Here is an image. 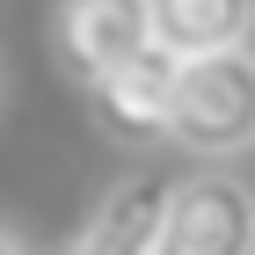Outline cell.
I'll return each mask as SVG.
<instances>
[{
  "instance_id": "1",
  "label": "cell",
  "mask_w": 255,
  "mask_h": 255,
  "mask_svg": "<svg viewBox=\"0 0 255 255\" xmlns=\"http://www.w3.org/2000/svg\"><path fill=\"white\" fill-rule=\"evenodd\" d=\"M168 146L190 160L255 153V44L175 59L168 88Z\"/></svg>"
},
{
  "instance_id": "2",
  "label": "cell",
  "mask_w": 255,
  "mask_h": 255,
  "mask_svg": "<svg viewBox=\"0 0 255 255\" xmlns=\"http://www.w3.org/2000/svg\"><path fill=\"white\" fill-rule=\"evenodd\" d=\"M153 255H255V182L226 160H197L160 197Z\"/></svg>"
},
{
  "instance_id": "3",
  "label": "cell",
  "mask_w": 255,
  "mask_h": 255,
  "mask_svg": "<svg viewBox=\"0 0 255 255\" xmlns=\"http://www.w3.org/2000/svg\"><path fill=\"white\" fill-rule=\"evenodd\" d=\"M168 88H175V59H168L160 44H138L131 59L102 66L95 80H80L95 131L110 138V146H124V153L168 146Z\"/></svg>"
},
{
  "instance_id": "4",
  "label": "cell",
  "mask_w": 255,
  "mask_h": 255,
  "mask_svg": "<svg viewBox=\"0 0 255 255\" xmlns=\"http://www.w3.org/2000/svg\"><path fill=\"white\" fill-rule=\"evenodd\" d=\"M44 44H51V66L80 88V80H95L102 66L131 59L138 44H153L146 0H51Z\"/></svg>"
},
{
  "instance_id": "5",
  "label": "cell",
  "mask_w": 255,
  "mask_h": 255,
  "mask_svg": "<svg viewBox=\"0 0 255 255\" xmlns=\"http://www.w3.org/2000/svg\"><path fill=\"white\" fill-rule=\"evenodd\" d=\"M160 197H168V175H124L59 255H153Z\"/></svg>"
},
{
  "instance_id": "6",
  "label": "cell",
  "mask_w": 255,
  "mask_h": 255,
  "mask_svg": "<svg viewBox=\"0 0 255 255\" xmlns=\"http://www.w3.org/2000/svg\"><path fill=\"white\" fill-rule=\"evenodd\" d=\"M146 29L168 59L226 51L255 37V0H146Z\"/></svg>"
},
{
  "instance_id": "7",
  "label": "cell",
  "mask_w": 255,
  "mask_h": 255,
  "mask_svg": "<svg viewBox=\"0 0 255 255\" xmlns=\"http://www.w3.org/2000/svg\"><path fill=\"white\" fill-rule=\"evenodd\" d=\"M0 255H29V241H22L15 226H0Z\"/></svg>"
}]
</instances>
